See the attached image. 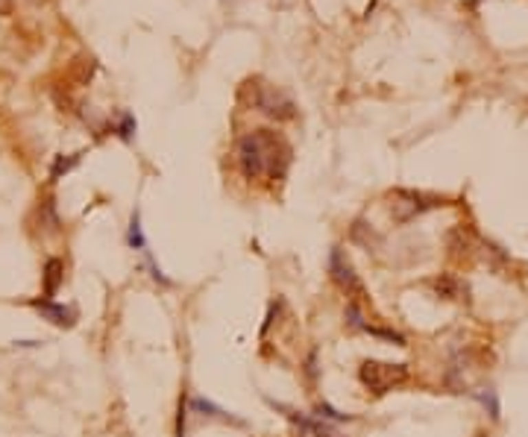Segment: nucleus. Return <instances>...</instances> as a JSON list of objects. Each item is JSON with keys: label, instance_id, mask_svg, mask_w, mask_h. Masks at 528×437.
<instances>
[{"label": "nucleus", "instance_id": "nucleus-17", "mask_svg": "<svg viewBox=\"0 0 528 437\" xmlns=\"http://www.w3.org/2000/svg\"><path fill=\"white\" fill-rule=\"evenodd\" d=\"M15 0H0V15H12Z\"/></svg>", "mask_w": 528, "mask_h": 437}, {"label": "nucleus", "instance_id": "nucleus-14", "mask_svg": "<svg viewBox=\"0 0 528 437\" xmlns=\"http://www.w3.org/2000/svg\"><path fill=\"white\" fill-rule=\"evenodd\" d=\"M76 161H80V156H71V159L59 156V159H56V165H53V170H50V177H53V179H59V177H62V170L68 173V170L76 165Z\"/></svg>", "mask_w": 528, "mask_h": 437}, {"label": "nucleus", "instance_id": "nucleus-7", "mask_svg": "<svg viewBox=\"0 0 528 437\" xmlns=\"http://www.w3.org/2000/svg\"><path fill=\"white\" fill-rule=\"evenodd\" d=\"M279 411H285V417H288L291 423H296L300 429L305 432V434H314V437H344L338 429L329 420H323V417H305V414H300V411H294V408H285V405H276Z\"/></svg>", "mask_w": 528, "mask_h": 437}, {"label": "nucleus", "instance_id": "nucleus-13", "mask_svg": "<svg viewBox=\"0 0 528 437\" xmlns=\"http://www.w3.org/2000/svg\"><path fill=\"white\" fill-rule=\"evenodd\" d=\"M476 396H478L481 405L487 408L490 417H493V420H499V399H496V390H478Z\"/></svg>", "mask_w": 528, "mask_h": 437}, {"label": "nucleus", "instance_id": "nucleus-2", "mask_svg": "<svg viewBox=\"0 0 528 437\" xmlns=\"http://www.w3.org/2000/svg\"><path fill=\"white\" fill-rule=\"evenodd\" d=\"M411 379V370L405 364H390V361H364L358 367V381L364 385L373 396H384L396 388H402Z\"/></svg>", "mask_w": 528, "mask_h": 437}, {"label": "nucleus", "instance_id": "nucleus-16", "mask_svg": "<svg viewBox=\"0 0 528 437\" xmlns=\"http://www.w3.org/2000/svg\"><path fill=\"white\" fill-rule=\"evenodd\" d=\"M132 133H135V121H132L129 115H124V124H120V138H132Z\"/></svg>", "mask_w": 528, "mask_h": 437}, {"label": "nucleus", "instance_id": "nucleus-1", "mask_svg": "<svg viewBox=\"0 0 528 437\" xmlns=\"http://www.w3.org/2000/svg\"><path fill=\"white\" fill-rule=\"evenodd\" d=\"M291 156V144L270 129H256L238 141V170L244 173V179H282L288 173Z\"/></svg>", "mask_w": 528, "mask_h": 437}, {"label": "nucleus", "instance_id": "nucleus-9", "mask_svg": "<svg viewBox=\"0 0 528 437\" xmlns=\"http://www.w3.org/2000/svg\"><path fill=\"white\" fill-rule=\"evenodd\" d=\"M65 282V265L59 258H47V265H44V297H53Z\"/></svg>", "mask_w": 528, "mask_h": 437}, {"label": "nucleus", "instance_id": "nucleus-4", "mask_svg": "<svg viewBox=\"0 0 528 437\" xmlns=\"http://www.w3.org/2000/svg\"><path fill=\"white\" fill-rule=\"evenodd\" d=\"M247 91H250V103L264 112L267 117H276V121H288V117L296 115V106L285 97L282 91H276L273 85L261 82V80H250L247 82Z\"/></svg>", "mask_w": 528, "mask_h": 437}, {"label": "nucleus", "instance_id": "nucleus-5", "mask_svg": "<svg viewBox=\"0 0 528 437\" xmlns=\"http://www.w3.org/2000/svg\"><path fill=\"white\" fill-rule=\"evenodd\" d=\"M393 200H396L393 203V217L399 223H408V221H414L417 214L443 205V200H437V197H426V194H414V191H396Z\"/></svg>", "mask_w": 528, "mask_h": 437}, {"label": "nucleus", "instance_id": "nucleus-3", "mask_svg": "<svg viewBox=\"0 0 528 437\" xmlns=\"http://www.w3.org/2000/svg\"><path fill=\"white\" fill-rule=\"evenodd\" d=\"M329 276H332L335 285L349 297V302H358V305L370 302L367 291H364V282L358 279V273H355V267H352L349 256L340 247H335L332 253H329Z\"/></svg>", "mask_w": 528, "mask_h": 437}, {"label": "nucleus", "instance_id": "nucleus-15", "mask_svg": "<svg viewBox=\"0 0 528 437\" xmlns=\"http://www.w3.org/2000/svg\"><path fill=\"white\" fill-rule=\"evenodd\" d=\"M185 420H188V399H179V411H176V437H185Z\"/></svg>", "mask_w": 528, "mask_h": 437}, {"label": "nucleus", "instance_id": "nucleus-8", "mask_svg": "<svg viewBox=\"0 0 528 437\" xmlns=\"http://www.w3.org/2000/svg\"><path fill=\"white\" fill-rule=\"evenodd\" d=\"M188 405L197 411V414H203V417H208V420H220V423H235V425H244V420H235L232 414H226L223 408H217L214 402H208V399H203V396H194Z\"/></svg>", "mask_w": 528, "mask_h": 437}, {"label": "nucleus", "instance_id": "nucleus-6", "mask_svg": "<svg viewBox=\"0 0 528 437\" xmlns=\"http://www.w3.org/2000/svg\"><path fill=\"white\" fill-rule=\"evenodd\" d=\"M32 305L41 311L44 320L53 323V326H59V329H71V326L76 323V309H74V305H65V302L47 300V297L32 300Z\"/></svg>", "mask_w": 528, "mask_h": 437}, {"label": "nucleus", "instance_id": "nucleus-10", "mask_svg": "<svg viewBox=\"0 0 528 437\" xmlns=\"http://www.w3.org/2000/svg\"><path fill=\"white\" fill-rule=\"evenodd\" d=\"M434 291L443 300H461L467 293V285H461V279H455V276H440V279H434Z\"/></svg>", "mask_w": 528, "mask_h": 437}, {"label": "nucleus", "instance_id": "nucleus-12", "mask_svg": "<svg viewBox=\"0 0 528 437\" xmlns=\"http://www.w3.org/2000/svg\"><path fill=\"white\" fill-rule=\"evenodd\" d=\"M314 414H317V417H323V420H329V423H349L352 420L349 414H340L338 408L329 405V402H320V405L314 408Z\"/></svg>", "mask_w": 528, "mask_h": 437}, {"label": "nucleus", "instance_id": "nucleus-11", "mask_svg": "<svg viewBox=\"0 0 528 437\" xmlns=\"http://www.w3.org/2000/svg\"><path fill=\"white\" fill-rule=\"evenodd\" d=\"M126 244H129L132 249H147V238H144V232H141V217H138V212L132 214V221H129Z\"/></svg>", "mask_w": 528, "mask_h": 437}]
</instances>
